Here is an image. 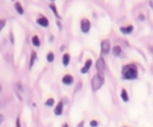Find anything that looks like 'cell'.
Returning <instances> with one entry per match:
<instances>
[{"mask_svg":"<svg viewBox=\"0 0 153 127\" xmlns=\"http://www.w3.org/2000/svg\"><path fill=\"white\" fill-rule=\"evenodd\" d=\"M121 76L124 80H134L138 78V68L134 64L125 65L121 70Z\"/></svg>","mask_w":153,"mask_h":127,"instance_id":"obj_1","label":"cell"},{"mask_svg":"<svg viewBox=\"0 0 153 127\" xmlns=\"http://www.w3.org/2000/svg\"><path fill=\"white\" fill-rule=\"evenodd\" d=\"M103 83H105V76L102 74L96 73V75L92 78V81H91V87H92V89L94 92H97L98 89L103 85Z\"/></svg>","mask_w":153,"mask_h":127,"instance_id":"obj_2","label":"cell"},{"mask_svg":"<svg viewBox=\"0 0 153 127\" xmlns=\"http://www.w3.org/2000/svg\"><path fill=\"white\" fill-rule=\"evenodd\" d=\"M96 69H97V73L98 74H102L105 73V70H106V62H105V59L102 57H98L97 59V62H96Z\"/></svg>","mask_w":153,"mask_h":127,"instance_id":"obj_3","label":"cell"},{"mask_svg":"<svg viewBox=\"0 0 153 127\" xmlns=\"http://www.w3.org/2000/svg\"><path fill=\"white\" fill-rule=\"evenodd\" d=\"M111 51V42L108 40H103L101 42V54L102 55H107Z\"/></svg>","mask_w":153,"mask_h":127,"instance_id":"obj_4","label":"cell"},{"mask_svg":"<svg viewBox=\"0 0 153 127\" xmlns=\"http://www.w3.org/2000/svg\"><path fill=\"white\" fill-rule=\"evenodd\" d=\"M80 28H82L83 33H88L91 29V22L88 19H82L80 21Z\"/></svg>","mask_w":153,"mask_h":127,"instance_id":"obj_5","label":"cell"},{"mask_svg":"<svg viewBox=\"0 0 153 127\" xmlns=\"http://www.w3.org/2000/svg\"><path fill=\"white\" fill-rule=\"evenodd\" d=\"M73 81H74V78L71 76V75L66 74V75H64V76H63V84H65V85H71Z\"/></svg>","mask_w":153,"mask_h":127,"instance_id":"obj_6","label":"cell"},{"mask_svg":"<svg viewBox=\"0 0 153 127\" xmlns=\"http://www.w3.org/2000/svg\"><path fill=\"white\" fill-rule=\"evenodd\" d=\"M63 108H64V102H59L56 104V108L54 109V113L56 116H60L61 113H63Z\"/></svg>","mask_w":153,"mask_h":127,"instance_id":"obj_7","label":"cell"},{"mask_svg":"<svg viewBox=\"0 0 153 127\" xmlns=\"http://www.w3.org/2000/svg\"><path fill=\"white\" fill-rule=\"evenodd\" d=\"M134 31V27L133 26H124L120 28V32L123 35H130L131 32Z\"/></svg>","mask_w":153,"mask_h":127,"instance_id":"obj_8","label":"cell"},{"mask_svg":"<svg viewBox=\"0 0 153 127\" xmlns=\"http://www.w3.org/2000/svg\"><path fill=\"white\" fill-rule=\"evenodd\" d=\"M37 24L46 28V27H49V19H47V18H45V17H40V18L37 19Z\"/></svg>","mask_w":153,"mask_h":127,"instance_id":"obj_9","label":"cell"},{"mask_svg":"<svg viewBox=\"0 0 153 127\" xmlns=\"http://www.w3.org/2000/svg\"><path fill=\"white\" fill-rule=\"evenodd\" d=\"M91 65H92V60L88 59L87 61H85V64H84V66L82 68V70H80V73H82V74L88 73V70H89V68H91Z\"/></svg>","mask_w":153,"mask_h":127,"instance_id":"obj_10","label":"cell"},{"mask_svg":"<svg viewBox=\"0 0 153 127\" xmlns=\"http://www.w3.org/2000/svg\"><path fill=\"white\" fill-rule=\"evenodd\" d=\"M14 8H16V10H17V13L18 14H21V15H23V14H25V9H23V7L21 5V3H16L14 4Z\"/></svg>","mask_w":153,"mask_h":127,"instance_id":"obj_11","label":"cell"},{"mask_svg":"<svg viewBox=\"0 0 153 127\" xmlns=\"http://www.w3.org/2000/svg\"><path fill=\"white\" fill-rule=\"evenodd\" d=\"M112 54H114V56H120L121 55V47L120 46H115V47H112Z\"/></svg>","mask_w":153,"mask_h":127,"instance_id":"obj_12","label":"cell"},{"mask_svg":"<svg viewBox=\"0 0 153 127\" xmlns=\"http://www.w3.org/2000/svg\"><path fill=\"white\" fill-rule=\"evenodd\" d=\"M69 62H70V55L69 54H64V56H63V65L64 66H68Z\"/></svg>","mask_w":153,"mask_h":127,"instance_id":"obj_13","label":"cell"},{"mask_svg":"<svg viewBox=\"0 0 153 127\" xmlns=\"http://www.w3.org/2000/svg\"><path fill=\"white\" fill-rule=\"evenodd\" d=\"M120 95H121V99H123L124 102H129V94H128V92H126V89H123Z\"/></svg>","mask_w":153,"mask_h":127,"instance_id":"obj_14","label":"cell"},{"mask_svg":"<svg viewBox=\"0 0 153 127\" xmlns=\"http://www.w3.org/2000/svg\"><path fill=\"white\" fill-rule=\"evenodd\" d=\"M36 59H37V54L35 52V51H32V54H31V61H30V68L33 66V64H35Z\"/></svg>","mask_w":153,"mask_h":127,"instance_id":"obj_15","label":"cell"},{"mask_svg":"<svg viewBox=\"0 0 153 127\" xmlns=\"http://www.w3.org/2000/svg\"><path fill=\"white\" fill-rule=\"evenodd\" d=\"M32 45L33 46H36V47H38L41 45V42H40V38H38V36H33L32 37Z\"/></svg>","mask_w":153,"mask_h":127,"instance_id":"obj_16","label":"cell"},{"mask_svg":"<svg viewBox=\"0 0 153 127\" xmlns=\"http://www.w3.org/2000/svg\"><path fill=\"white\" fill-rule=\"evenodd\" d=\"M50 8H51V10H52V13H54L55 14V15H56V18H57V19H59V18H60V15H59V13H57V9H56V7L54 5V4H50Z\"/></svg>","mask_w":153,"mask_h":127,"instance_id":"obj_17","label":"cell"},{"mask_svg":"<svg viewBox=\"0 0 153 127\" xmlns=\"http://www.w3.org/2000/svg\"><path fill=\"white\" fill-rule=\"evenodd\" d=\"M54 103H55V101L52 99V98H50V99H47V101L45 102V106H47V107H52V106H54Z\"/></svg>","mask_w":153,"mask_h":127,"instance_id":"obj_18","label":"cell"},{"mask_svg":"<svg viewBox=\"0 0 153 127\" xmlns=\"http://www.w3.org/2000/svg\"><path fill=\"white\" fill-rule=\"evenodd\" d=\"M47 61H49V62H52V61H54V54L52 52L47 54Z\"/></svg>","mask_w":153,"mask_h":127,"instance_id":"obj_19","label":"cell"},{"mask_svg":"<svg viewBox=\"0 0 153 127\" xmlns=\"http://www.w3.org/2000/svg\"><path fill=\"white\" fill-rule=\"evenodd\" d=\"M5 24H7V22L4 21V19H0V32H1V29L4 27H5Z\"/></svg>","mask_w":153,"mask_h":127,"instance_id":"obj_20","label":"cell"},{"mask_svg":"<svg viewBox=\"0 0 153 127\" xmlns=\"http://www.w3.org/2000/svg\"><path fill=\"white\" fill-rule=\"evenodd\" d=\"M89 126H91V127H98V122L93 120V121L89 122Z\"/></svg>","mask_w":153,"mask_h":127,"instance_id":"obj_21","label":"cell"},{"mask_svg":"<svg viewBox=\"0 0 153 127\" xmlns=\"http://www.w3.org/2000/svg\"><path fill=\"white\" fill-rule=\"evenodd\" d=\"M138 19H139V21H144V15H143V14H139V17H138Z\"/></svg>","mask_w":153,"mask_h":127,"instance_id":"obj_22","label":"cell"},{"mask_svg":"<svg viewBox=\"0 0 153 127\" xmlns=\"http://www.w3.org/2000/svg\"><path fill=\"white\" fill-rule=\"evenodd\" d=\"M78 127H84V121H80L78 123Z\"/></svg>","mask_w":153,"mask_h":127,"instance_id":"obj_23","label":"cell"},{"mask_svg":"<svg viewBox=\"0 0 153 127\" xmlns=\"http://www.w3.org/2000/svg\"><path fill=\"white\" fill-rule=\"evenodd\" d=\"M3 121H4V116H3V115H0V125L3 123Z\"/></svg>","mask_w":153,"mask_h":127,"instance_id":"obj_24","label":"cell"},{"mask_svg":"<svg viewBox=\"0 0 153 127\" xmlns=\"http://www.w3.org/2000/svg\"><path fill=\"white\" fill-rule=\"evenodd\" d=\"M17 127H21V121H19V118H17Z\"/></svg>","mask_w":153,"mask_h":127,"instance_id":"obj_25","label":"cell"},{"mask_svg":"<svg viewBox=\"0 0 153 127\" xmlns=\"http://www.w3.org/2000/svg\"><path fill=\"white\" fill-rule=\"evenodd\" d=\"M149 5L152 7V9H153V1H149Z\"/></svg>","mask_w":153,"mask_h":127,"instance_id":"obj_26","label":"cell"},{"mask_svg":"<svg viewBox=\"0 0 153 127\" xmlns=\"http://www.w3.org/2000/svg\"><path fill=\"white\" fill-rule=\"evenodd\" d=\"M63 127H69V125H68V123H65V125H63Z\"/></svg>","mask_w":153,"mask_h":127,"instance_id":"obj_27","label":"cell"},{"mask_svg":"<svg viewBox=\"0 0 153 127\" xmlns=\"http://www.w3.org/2000/svg\"><path fill=\"white\" fill-rule=\"evenodd\" d=\"M0 92H1V87H0Z\"/></svg>","mask_w":153,"mask_h":127,"instance_id":"obj_28","label":"cell"},{"mask_svg":"<svg viewBox=\"0 0 153 127\" xmlns=\"http://www.w3.org/2000/svg\"><path fill=\"white\" fill-rule=\"evenodd\" d=\"M124 127H126V126H124Z\"/></svg>","mask_w":153,"mask_h":127,"instance_id":"obj_29","label":"cell"}]
</instances>
